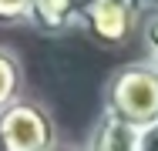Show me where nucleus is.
I'll return each mask as SVG.
<instances>
[{
  "label": "nucleus",
  "instance_id": "nucleus-10",
  "mask_svg": "<svg viewBox=\"0 0 158 151\" xmlns=\"http://www.w3.org/2000/svg\"><path fill=\"white\" fill-rule=\"evenodd\" d=\"M47 151H77V148H71V145H61V141H57V145H51Z\"/></svg>",
  "mask_w": 158,
  "mask_h": 151
},
{
  "label": "nucleus",
  "instance_id": "nucleus-9",
  "mask_svg": "<svg viewBox=\"0 0 158 151\" xmlns=\"http://www.w3.org/2000/svg\"><path fill=\"white\" fill-rule=\"evenodd\" d=\"M135 151H158V121L148 124L145 131H138V148Z\"/></svg>",
  "mask_w": 158,
  "mask_h": 151
},
{
  "label": "nucleus",
  "instance_id": "nucleus-5",
  "mask_svg": "<svg viewBox=\"0 0 158 151\" xmlns=\"http://www.w3.org/2000/svg\"><path fill=\"white\" fill-rule=\"evenodd\" d=\"M138 148V131L114 118H98L94 131L88 138V151H135Z\"/></svg>",
  "mask_w": 158,
  "mask_h": 151
},
{
  "label": "nucleus",
  "instance_id": "nucleus-4",
  "mask_svg": "<svg viewBox=\"0 0 158 151\" xmlns=\"http://www.w3.org/2000/svg\"><path fill=\"white\" fill-rule=\"evenodd\" d=\"M27 27L47 37H61L77 27V0H34Z\"/></svg>",
  "mask_w": 158,
  "mask_h": 151
},
{
  "label": "nucleus",
  "instance_id": "nucleus-6",
  "mask_svg": "<svg viewBox=\"0 0 158 151\" xmlns=\"http://www.w3.org/2000/svg\"><path fill=\"white\" fill-rule=\"evenodd\" d=\"M24 97V60L14 47L0 44V114Z\"/></svg>",
  "mask_w": 158,
  "mask_h": 151
},
{
  "label": "nucleus",
  "instance_id": "nucleus-11",
  "mask_svg": "<svg viewBox=\"0 0 158 151\" xmlns=\"http://www.w3.org/2000/svg\"><path fill=\"white\" fill-rule=\"evenodd\" d=\"M145 7H155V10H158V0H145Z\"/></svg>",
  "mask_w": 158,
  "mask_h": 151
},
{
  "label": "nucleus",
  "instance_id": "nucleus-3",
  "mask_svg": "<svg viewBox=\"0 0 158 151\" xmlns=\"http://www.w3.org/2000/svg\"><path fill=\"white\" fill-rule=\"evenodd\" d=\"M51 145H57V131L44 104L20 97L0 114V151H47Z\"/></svg>",
  "mask_w": 158,
  "mask_h": 151
},
{
  "label": "nucleus",
  "instance_id": "nucleus-1",
  "mask_svg": "<svg viewBox=\"0 0 158 151\" xmlns=\"http://www.w3.org/2000/svg\"><path fill=\"white\" fill-rule=\"evenodd\" d=\"M104 118H114L145 131L148 124L158 121V67L148 60H135V64H121L118 71L108 74L104 81Z\"/></svg>",
  "mask_w": 158,
  "mask_h": 151
},
{
  "label": "nucleus",
  "instance_id": "nucleus-7",
  "mask_svg": "<svg viewBox=\"0 0 158 151\" xmlns=\"http://www.w3.org/2000/svg\"><path fill=\"white\" fill-rule=\"evenodd\" d=\"M34 0H0V27H20L31 20Z\"/></svg>",
  "mask_w": 158,
  "mask_h": 151
},
{
  "label": "nucleus",
  "instance_id": "nucleus-8",
  "mask_svg": "<svg viewBox=\"0 0 158 151\" xmlns=\"http://www.w3.org/2000/svg\"><path fill=\"white\" fill-rule=\"evenodd\" d=\"M141 40H145V54H148V64L158 67V10L148 14L141 20Z\"/></svg>",
  "mask_w": 158,
  "mask_h": 151
},
{
  "label": "nucleus",
  "instance_id": "nucleus-2",
  "mask_svg": "<svg viewBox=\"0 0 158 151\" xmlns=\"http://www.w3.org/2000/svg\"><path fill=\"white\" fill-rule=\"evenodd\" d=\"M145 0H77V27L98 47H125L141 27Z\"/></svg>",
  "mask_w": 158,
  "mask_h": 151
}]
</instances>
